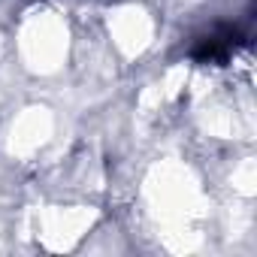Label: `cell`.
<instances>
[{
  "mask_svg": "<svg viewBox=\"0 0 257 257\" xmlns=\"http://www.w3.org/2000/svg\"><path fill=\"white\" fill-rule=\"evenodd\" d=\"M239 46V31L236 28H218L212 31L209 37H200L191 58L200 61V64H224Z\"/></svg>",
  "mask_w": 257,
  "mask_h": 257,
  "instance_id": "1",
  "label": "cell"
}]
</instances>
